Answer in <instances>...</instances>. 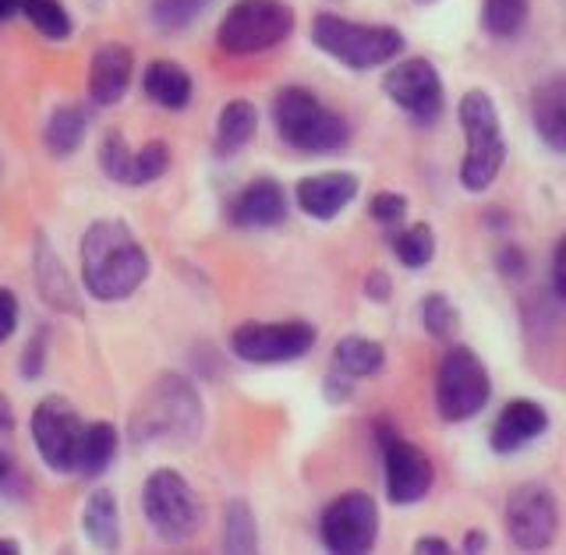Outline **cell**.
<instances>
[{
	"label": "cell",
	"instance_id": "7c38bea8",
	"mask_svg": "<svg viewBox=\"0 0 566 555\" xmlns=\"http://www.w3.org/2000/svg\"><path fill=\"white\" fill-rule=\"evenodd\" d=\"M82 418L64 397H46L32 415V439L35 450L46 460L50 471L67 474L75 471V453L82 439Z\"/></svg>",
	"mask_w": 566,
	"mask_h": 555
},
{
	"label": "cell",
	"instance_id": "f546056e",
	"mask_svg": "<svg viewBox=\"0 0 566 555\" xmlns=\"http://www.w3.org/2000/svg\"><path fill=\"white\" fill-rule=\"evenodd\" d=\"M482 22L492 35L510 40V35H517L527 22V0H485Z\"/></svg>",
	"mask_w": 566,
	"mask_h": 555
},
{
	"label": "cell",
	"instance_id": "5b68a950",
	"mask_svg": "<svg viewBox=\"0 0 566 555\" xmlns=\"http://www.w3.org/2000/svg\"><path fill=\"white\" fill-rule=\"evenodd\" d=\"M312 40L323 53L358 71L389 64L403 50V35L397 29L358 25V22H347L340 14H318L312 22Z\"/></svg>",
	"mask_w": 566,
	"mask_h": 555
},
{
	"label": "cell",
	"instance_id": "277c9868",
	"mask_svg": "<svg viewBox=\"0 0 566 555\" xmlns=\"http://www.w3.org/2000/svg\"><path fill=\"white\" fill-rule=\"evenodd\" d=\"M460 128L468 138V156L460 164V185L468 191H485L503 170L506 159V142L500 128V114H495V103L482 88H471V93L460 100Z\"/></svg>",
	"mask_w": 566,
	"mask_h": 555
},
{
	"label": "cell",
	"instance_id": "52a82bcc",
	"mask_svg": "<svg viewBox=\"0 0 566 555\" xmlns=\"http://www.w3.org/2000/svg\"><path fill=\"white\" fill-rule=\"evenodd\" d=\"M492 397L489 368L471 347H450L436 375V404L447 421H468Z\"/></svg>",
	"mask_w": 566,
	"mask_h": 555
},
{
	"label": "cell",
	"instance_id": "3957f363",
	"mask_svg": "<svg viewBox=\"0 0 566 555\" xmlns=\"http://www.w3.org/2000/svg\"><path fill=\"white\" fill-rule=\"evenodd\" d=\"M273 121L280 138L297 153H336L347 146L350 128L340 114L326 111L315 93L301 85L280 88L273 100Z\"/></svg>",
	"mask_w": 566,
	"mask_h": 555
},
{
	"label": "cell",
	"instance_id": "9a60e30c",
	"mask_svg": "<svg viewBox=\"0 0 566 555\" xmlns=\"http://www.w3.org/2000/svg\"><path fill=\"white\" fill-rule=\"evenodd\" d=\"M545 428H548V415L542 404L513 400L500 410V418H495L492 432H489V442L495 453H517L527 442L545 436Z\"/></svg>",
	"mask_w": 566,
	"mask_h": 555
},
{
	"label": "cell",
	"instance_id": "484cf974",
	"mask_svg": "<svg viewBox=\"0 0 566 555\" xmlns=\"http://www.w3.org/2000/svg\"><path fill=\"white\" fill-rule=\"evenodd\" d=\"M223 548L234 555L259 552V531H255V513L248 510L244 499H230L223 506Z\"/></svg>",
	"mask_w": 566,
	"mask_h": 555
},
{
	"label": "cell",
	"instance_id": "2e32d148",
	"mask_svg": "<svg viewBox=\"0 0 566 555\" xmlns=\"http://www.w3.org/2000/svg\"><path fill=\"white\" fill-rule=\"evenodd\" d=\"M358 195V177L344 174V170H329V174H315L305 177L297 185V206L308 212L312 220H333L340 217V209H347Z\"/></svg>",
	"mask_w": 566,
	"mask_h": 555
},
{
	"label": "cell",
	"instance_id": "8992f818",
	"mask_svg": "<svg viewBox=\"0 0 566 555\" xmlns=\"http://www.w3.org/2000/svg\"><path fill=\"white\" fill-rule=\"evenodd\" d=\"M294 32V8L283 0H238L223 14L217 29V43L223 53L248 57V53L273 50Z\"/></svg>",
	"mask_w": 566,
	"mask_h": 555
},
{
	"label": "cell",
	"instance_id": "6da1fadb",
	"mask_svg": "<svg viewBox=\"0 0 566 555\" xmlns=\"http://www.w3.org/2000/svg\"><path fill=\"white\" fill-rule=\"evenodd\" d=\"M149 276V255L117 220H99L82 238V280L96 301H124Z\"/></svg>",
	"mask_w": 566,
	"mask_h": 555
},
{
	"label": "cell",
	"instance_id": "f6af8a7d",
	"mask_svg": "<svg viewBox=\"0 0 566 555\" xmlns=\"http://www.w3.org/2000/svg\"><path fill=\"white\" fill-rule=\"evenodd\" d=\"M14 11H18V0H0V22H8Z\"/></svg>",
	"mask_w": 566,
	"mask_h": 555
},
{
	"label": "cell",
	"instance_id": "5bb4252c",
	"mask_svg": "<svg viewBox=\"0 0 566 555\" xmlns=\"http://www.w3.org/2000/svg\"><path fill=\"white\" fill-rule=\"evenodd\" d=\"M386 96L394 100L400 111L411 114L418 124H432L442 114V78L432 61L411 57L386 71L382 78Z\"/></svg>",
	"mask_w": 566,
	"mask_h": 555
},
{
	"label": "cell",
	"instance_id": "b9f144b4",
	"mask_svg": "<svg viewBox=\"0 0 566 555\" xmlns=\"http://www.w3.org/2000/svg\"><path fill=\"white\" fill-rule=\"evenodd\" d=\"M415 552H432V555H442V552H450V542H442V538H418V542H415Z\"/></svg>",
	"mask_w": 566,
	"mask_h": 555
},
{
	"label": "cell",
	"instance_id": "8d00e7d4",
	"mask_svg": "<svg viewBox=\"0 0 566 555\" xmlns=\"http://www.w3.org/2000/svg\"><path fill=\"white\" fill-rule=\"evenodd\" d=\"M22 371L29 375V379H35V375L43 371V333L32 339V344L25 347V357H22Z\"/></svg>",
	"mask_w": 566,
	"mask_h": 555
},
{
	"label": "cell",
	"instance_id": "f35d334b",
	"mask_svg": "<svg viewBox=\"0 0 566 555\" xmlns=\"http://www.w3.org/2000/svg\"><path fill=\"white\" fill-rule=\"evenodd\" d=\"M365 291H368L371 301H386V297H389V280H386L382 273H371V276L365 280Z\"/></svg>",
	"mask_w": 566,
	"mask_h": 555
},
{
	"label": "cell",
	"instance_id": "e575fe53",
	"mask_svg": "<svg viewBox=\"0 0 566 555\" xmlns=\"http://www.w3.org/2000/svg\"><path fill=\"white\" fill-rule=\"evenodd\" d=\"M368 212L379 223H400L403 212H407V199H403V195H397V191H379L376 199L368 202Z\"/></svg>",
	"mask_w": 566,
	"mask_h": 555
},
{
	"label": "cell",
	"instance_id": "4316f807",
	"mask_svg": "<svg viewBox=\"0 0 566 555\" xmlns=\"http://www.w3.org/2000/svg\"><path fill=\"white\" fill-rule=\"evenodd\" d=\"M85 138V114L75 106H57L46 121V149L53 156H71Z\"/></svg>",
	"mask_w": 566,
	"mask_h": 555
},
{
	"label": "cell",
	"instance_id": "7a4b0ae2",
	"mask_svg": "<svg viewBox=\"0 0 566 555\" xmlns=\"http://www.w3.org/2000/svg\"><path fill=\"white\" fill-rule=\"evenodd\" d=\"M202 428V400L195 386L181 375H164L156 386L138 400L132 415V436L138 442L177 439L185 442Z\"/></svg>",
	"mask_w": 566,
	"mask_h": 555
},
{
	"label": "cell",
	"instance_id": "d6986e66",
	"mask_svg": "<svg viewBox=\"0 0 566 555\" xmlns=\"http://www.w3.org/2000/svg\"><path fill=\"white\" fill-rule=\"evenodd\" d=\"M32 265H35V286H40L43 301L57 312H78V297H75V283L67 280L64 262L50 252L46 238H35V252H32Z\"/></svg>",
	"mask_w": 566,
	"mask_h": 555
},
{
	"label": "cell",
	"instance_id": "d590c367",
	"mask_svg": "<svg viewBox=\"0 0 566 555\" xmlns=\"http://www.w3.org/2000/svg\"><path fill=\"white\" fill-rule=\"evenodd\" d=\"M18 326V297L11 291H0V344L14 333Z\"/></svg>",
	"mask_w": 566,
	"mask_h": 555
},
{
	"label": "cell",
	"instance_id": "30bf717a",
	"mask_svg": "<svg viewBox=\"0 0 566 555\" xmlns=\"http://www.w3.org/2000/svg\"><path fill=\"white\" fill-rule=\"evenodd\" d=\"M506 531L517 548L524 552H542L553 545L559 531V503L556 492L538 481L517 485L506 499Z\"/></svg>",
	"mask_w": 566,
	"mask_h": 555
},
{
	"label": "cell",
	"instance_id": "4fadbf2b",
	"mask_svg": "<svg viewBox=\"0 0 566 555\" xmlns=\"http://www.w3.org/2000/svg\"><path fill=\"white\" fill-rule=\"evenodd\" d=\"M379 446H382V463H386V492L394 506H415L432 492V460L424 457L418 446L400 439L389 428H379Z\"/></svg>",
	"mask_w": 566,
	"mask_h": 555
},
{
	"label": "cell",
	"instance_id": "4dcf8cb0",
	"mask_svg": "<svg viewBox=\"0 0 566 555\" xmlns=\"http://www.w3.org/2000/svg\"><path fill=\"white\" fill-rule=\"evenodd\" d=\"M167 167H170V149L164 146V142H149V146H142L138 153H132L128 188L156 181V177L167 174Z\"/></svg>",
	"mask_w": 566,
	"mask_h": 555
},
{
	"label": "cell",
	"instance_id": "74e56055",
	"mask_svg": "<svg viewBox=\"0 0 566 555\" xmlns=\"http://www.w3.org/2000/svg\"><path fill=\"white\" fill-rule=\"evenodd\" d=\"M553 291H556V301H566V276H563V241L556 244V252H553Z\"/></svg>",
	"mask_w": 566,
	"mask_h": 555
},
{
	"label": "cell",
	"instance_id": "9c48e42d",
	"mask_svg": "<svg viewBox=\"0 0 566 555\" xmlns=\"http://www.w3.org/2000/svg\"><path fill=\"white\" fill-rule=\"evenodd\" d=\"M230 347L248 365H283L297 362L315 347V326L312 322H244L230 336Z\"/></svg>",
	"mask_w": 566,
	"mask_h": 555
},
{
	"label": "cell",
	"instance_id": "d4e9b609",
	"mask_svg": "<svg viewBox=\"0 0 566 555\" xmlns=\"http://www.w3.org/2000/svg\"><path fill=\"white\" fill-rule=\"evenodd\" d=\"M255 128H259L255 106L248 100H230L217 117V146L223 153H238L255 138Z\"/></svg>",
	"mask_w": 566,
	"mask_h": 555
},
{
	"label": "cell",
	"instance_id": "f1b7e54d",
	"mask_svg": "<svg viewBox=\"0 0 566 555\" xmlns=\"http://www.w3.org/2000/svg\"><path fill=\"white\" fill-rule=\"evenodd\" d=\"M394 252L397 259L407 265V270H421V265H429L432 255H436V234L429 223H415L400 230V234L394 238Z\"/></svg>",
	"mask_w": 566,
	"mask_h": 555
},
{
	"label": "cell",
	"instance_id": "1f68e13d",
	"mask_svg": "<svg viewBox=\"0 0 566 555\" xmlns=\"http://www.w3.org/2000/svg\"><path fill=\"white\" fill-rule=\"evenodd\" d=\"M209 4H212V0H153V22H156L159 29H167V32L185 29V25H191L195 18H199Z\"/></svg>",
	"mask_w": 566,
	"mask_h": 555
},
{
	"label": "cell",
	"instance_id": "60d3db41",
	"mask_svg": "<svg viewBox=\"0 0 566 555\" xmlns=\"http://www.w3.org/2000/svg\"><path fill=\"white\" fill-rule=\"evenodd\" d=\"M500 265H503V273L517 276L521 273V252H517V248H503V252H500Z\"/></svg>",
	"mask_w": 566,
	"mask_h": 555
},
{
	"label": "cell",
	"instance_id": "e0dca14e",
	"mask_svg": "<svg viewBox=\"0 0 566 555\" xmlns=\"http://www.w3.org/2000/svg\"><path fill=\"white\" fill-rule=\"evenodd\" d=\"M135 71V57L124 43H103L93 53V67H88V96H93L99 106L117 103L124 93H128Z\"/></svg>",
	"mask_w": 566,
	"mask_h": 555
},
{
	"label": "cell",
	"instance_id": "83f0119b",
	"mask_svg": "<svg viewBox=\"0 0 566 555\" xmlns=\"http://www.w3.org/2000/svg\"><path fill=\"white\" fill-rule=\"evenodd\" d=\"M18 11L29 18L35 32H43L46 40H67L71 35V14L61 0H18Z\"/></svg>",
	"mask_w": 566,
	"mask_h": 555
},
{
	"label": "cell",
	"instance_id": "ee69618b",
	"mask_svg": "<svg viewBox=\"0 0 566 555\" xmlns=\"http://www.w3.org/2000/svg\"><path fill=\"white\" fill-rule=\"evenodd\" d=\"M11 471H14V460H11V453H8V450H0V481L11 478Z\"/></svg>",
	"mask_w": 566,
	"mask_h": 555
},
{
	"label": "cell",
	"instance_id": "7bdbcfd3",
	"mask_svg": "<svg viewBox=\"0 0 566 555\" xmlns=\"http://www.w3.org/2000/svg\"><path fill=\"white\" fill-rule=\"evenodd\" d=\"M485 545H489V538H485L482 531H471L468 538H464V552H478V548H485Z\"/></svg>",
	"mask_w": 566,
	"mask_h": 555
},
{
	"label": "cell",
	"instance_id": "8fae6325",
	"mask_svg": "<svg viewBox=\"0 0 566 555\" xmlns=\"http://www.w3.org/2000/svg\"><path fill=\"white\" fill-rule=\"evenodd\" d=\"M323 545L340 555H361L379 538V506L365 492H344L323 513Z\"/></svg>",
	"mask_w": 566,
	"mask_h": 555
},
{
	"label": "cell",
	"instance_id": "cb8c5ba5",
	"mask_svg": "<svg viewBox=\"0 0 566 555\" xmlns=\"http://www.w3.org/2000/svg\"><path fill=\"white\" fill-rule=\"evenodd\" d=\"M386 362V350L376 339L365 336H344L340 344L333 347V371L347 375V379H365V375H376Z\"/></svg>",
	"mask_w": 566,
	"mask_h": 555
},
{
	"label": "cell",
	"instance_id": "ffe728a7",
	"mask_svg": "<svg viewBox=\"0 0 566 555\" xmlns=\"http://www.w3.org/2000/svg\"><path fill=\"white\" fill-rule=\"evenodd\" d=\"M535 132L553 153L566 149V78L556 75L535 88Z\"/></svg>",
	"mask_w": 566,
	"mask_h": 555
},
{
	"label": "cell",
	"instance_id": "836d02e7",
	"mask_svg": "<svg viewBox=\"0 0 566 555\" xmlns=\"http://www.w3.org/2000/svg\"><path fill=\"white\" fill-rule=\"evenodd\" d=\"M99 167L103 174L111 177L117 185H128V170H132V149H128V138L120 132H106L103 135V146H99Z\"/></svg>",
	"mask_w": 566,
	"mask_h": 555
},
{
	"label": "cell",
	"instance_id": "ac0fdd59",
	"mask_svg": "<svg viewBox=\"0 0 566 555\" xmlns=\"http://www.w3.org/2000/svg\"><path fill=\"white\" fill-rule=\"evenodd\" d=\"M230 220L238 227H276L287 220V195L273 177H259L230 202Z\"/></svg>",
	"mask_w": 566,
	"mask_h": 555
},
{
	"label": "cell",
	"instance_id": "603a6c76",
	"mask_svg": "<svg viewBox=\"0 0 566 555\" xmlns=\"http://www.w3.org/2000/svg\"><path fill=\"white\" fill-rule=\"evenodd\" d=\"M117 457V428L96 421L82 428V439H78V453H75V471L85 478H99L106 468L114 463Z\"/></svg>",
	"mask_w": 566,
	"mask_h": 555
},
{
	"label": "cell",
	"instance_id": "44dd1931",
	"mask_svg": "<svg viewBox=\"0 0 566 555\" xmlns=\"http://www.w3.org/2000/svg\"><path fill=\"white\" fill-rule=\"evenodd\" d=\"M142 85H146V96L167 111H185L191 100V75L174 61H153L142 75Z\"/></svg>",
	"mask_w": 566,
	"mask_h": 555
},
{
	"label": "cell",
	"instance_id": "7dc6e473",
	"mask_svg": "<svg viewBox=\"0 0 566 555\" xmlns=\"http://www.w3.org/2000/svg\"><path fill=\"white\" fill-rule=\"evenodd\" d=\"M418 4H432V0H418Z\"/></svg>",
	"mask_w": 566,
	"mask_h": 555
},
{
	"label": "cell",
	"instance_id": "ab89813d",
	"mask_svg": "<svg viewBox=\"0 0 566 555\" xmlns=\"http://www.w3.org/2000/svg\"><path fill=\"white\" fill-rule=\"evenodd\" d=\"M14 432V410H11V400L0 392V439H8Z\"/></svg>",
	"mask_w": 566,
	"mask_h": 555
},
{
	"label": "cell",
	"instance_id": "ba28073f",
	"mask_svg": "<svg viewBox=\"0 0 566 555\" xmlns=\"http://www.w3.org/2000/svg\"><path fill=\"white\" fill-rule=\"evenodd\" d=\"M142 506H146L153 531L170 545L188 542L202 524L199 499H195L191 485L177 471L149 474L146 489H142Z\"/></svg>",
	"mask_w": 566,
	"mask_h": 555
},
{
	"label": "cell",
	"instance_id": "d6a6232c",
	"mask_svg": "<svg viewBox=\"0 0 566 555\" xmlns=\"http://www.w3.org/2000/svg\"><path fill=\"white\" fill-rule=\"evenodd\" d=\"M421 326L429 329L436 339H450L460 326L457 308L447 301V294H429L421 301Z\"/></svg>",
	"mask_w": 566,
	"mask_h": 555
},
{
	"label": "cell",
	"instance_id": "7402d4cb",
	"mask_svg": "<svg viewBox=\"0 0 566 555\" xmlns=\"http://www.w3.org/2000/svg\"><path fill=\"white\" fill-rule=\"evenodd\" d=\"M82 531H85V538L103 552H114L120 545V513H117L114 492L99 489L88 495V503L82 510Z\"/></svg>",
	"mask_w": 566,
	"mask_h": 555
},
{
	"label": "cell",
	"instance_id": "bcb514c9",
	"mask_svg": "<svg viewBox=\"0 0 566 555\" xmlns=\"http://www.w3.org/2000/svg\"><path fill=\"white\" fill-rule=\"evenodd\" d=\"M0 555H18V542H11V538H0Z\"/></svg>",
	"mask_w": 566,
	"mask_h": 555
}]
</instances>
